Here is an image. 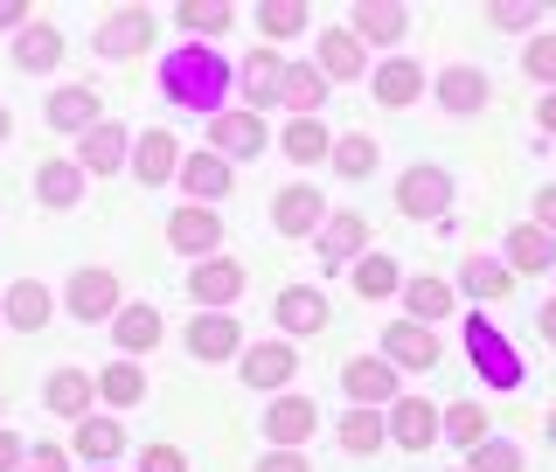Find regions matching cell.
I'll return each instance as SVG.
<instances>
[{
  "instance_id": "obj_43",
  "label": "cell",
  "mask_w": 556,
  "mask_h": 472,
  "mask_svg": "<svg viewBox=\"0 0 556 472\" xmlns=\"http://www.w3.org/2000/svg\"><path fill=\"white\" fill-rule=\"evenodd\" d=\"M42 202H49V208H70V202H77V167L49 161V167H42Z\"/></svg>"
},
{
  "instance_id": "obj_16",
  "label": "cell",
  "mask_w": 556,
  "mask_h": 472,
  "mask_svg": "<svg viewBox=\"0 0 556 472\" xmlns=\"http://www.w3.org/2000/svg\"><path fill=\"white\" fill-rule=\"evenodd\" d=\"M320 98H327L320 69H313V63H292V69H286V84H278V104H292L300 118H313V112H320Z\"/></svg>"
},
{
  "instance_id": "obj_10",
  "label": "cell",
  "mask_w": 556,
  "mask_h": 472,
  "mask_svg": "<svg viewBox=\"0 0 556 472\" xmlns=\"http://www.w3.org/2000/svg\"><path fill=\"white\" fill-rule=\"evenodd\" d=\"M313 417H320V410H313L306 396H278V404L265 410V438L271 445H300L306 431H313Z\"/></svg>"
},
{
  "instance_id": "obj_7",
  "label": "cell",
  "mask_w": 556,
  "mask_h": 472,
  "mask_svg": "<svg viewBox=\"0 0 556 472\" xmlns=\"http://www.w3.org/2000/svg\"><path fill=\"white\" fill-rule=\"evenodd\" d=\"M271 222H278V237L320 230V188H286V195L271 202Z\"/></svg>"
},
{
  "instance_id": "obj_6",
  "label": "cell",
  "mask_w": 556,
  "mask_h": 472,
  "mask_svg": "<svg viewBox=\"0 0 556 472\" xmlns=\"http://www.w3.org/2000/svg\"><path fill=\"white\" fill-rule=\"evenodd\" d=\"M292 369H300V355H292L286 341H265V347L243 355V382H251V390H278V382H292Z\"/></svg>"
},
{
  "instance_id": "obj_40",
  "label": "cell",
  "mask_w": 556,
  "mask_h": 472,
  "mask_svg": "<svg viewBox=\"0 0 556 472\" xmlns=\"http://www.w3.org/2000/svg\"><path fill=\"white\" fill-rule=\"evenodd\" d=\"M174 22L216 35V28H230V8H223V0H181V8H174Z\"/></svg>"
},
{
  "instance_id": "obj_50",
  "label": "cell",
  "mask_w": 556,
  "mask_h": 472,
  "mask_svg": "<svg viewBox=\"0 0 556 472\" xmlns=\"http://www.w3.org/2000/svg\"><path fill=\"white\" fill-rule=\"evenodd\" d=\"M535 222H543V237H556V188H549V195H535Z\"/></svg>"
},
{
  "instance_id": "obj_37",
  "label": "cell",
  "mask_w": 556,
  "mask_h": 472,
  "mask_svg": "<svg viewBox=\"0 0 556 472\" xmlns=\"http://www.w3.org/2000/svg\"><path fill=\"white\" fill-rule=\"evenodd\" d=\"M257 28L286 42V35H300V28H306V8H300V0H265V8H257Z\"/></svg>"
},
{
  "instance_id": "obj_23",
  "label": "cell",
  "mask_w": 556,
  "mask_h": 472,
  "mask_svg": "<svg viewBox=\"0 0 556 472\" xmlns=\"http://www.w3.org/2000/svg\"><path fill=\"white\" fill-rule=\"evenodd\" d=\"M181 181L195 188L202 202H208V195H230V161H223V153H195V161L181 167Z\"/></svg>"
},
{
  "instance_id": "obj_38",
  "label": "cell",
  "mask_w": 556,
  "mask_h": 472,
  "mask_svg": "<svg viewBox=\"0 0 556 472\" xmlns=\"http://www.w3.org/2000/svg\"><path fill=\"white\" fill-rule=\"evenodd\" d=\"M355 292H362V299H390V292H396V265H390V257H362V265H355Z\"/></svg>"
},
{
  "instance_id": "obj_48",
  "label": "cell",
  "mask_w": 556,
  "mask_h": 472,
  "mask_svg": "<svg viewBox=\"0 0 556 472\" xmlns=\"http://www.w3.org/2000/svg\"><path fill=\"white\" fill-rule=\"evenodd\" d=\"M139 465H147V472H188V459L174 445H147V459H139Z\"/></svg>"
},
{
  "instance_id": "obj_2",
  "label": "cell",
  "mask_w": 556,
  "mask_h": 472,
  "mask_svg": "<svg viewBox=\"0 0 556 472\" xmlns=\"http://www.w3.org/2000/svg\"><path fill=\"white\" fill-rule=\"evenodd\" d=\"M466 355L480 361V375L494 382V390H521V361H515V347L501 341V334H494V320H480V312L466 320Z\"/></svg>"
},
{
  "instance_id": "obj_20",
  "label": "cell",
  "mask_w": 556,
  "mask_h": 472,
  "mask_svg": "<svg viewBox=\"0 0 556 472\" xmlns=\"http://www.w3.org/2000/svg\"><path fill=\"white\" fill-rule=\"evenodd\" d=\"M174 167H181V153H174V132H147V139H139V181H147V188H161Z\"/></svg>"
},
{
  "instance_id": "obj_46",
  "label": "cell",
  "mask_w": 556,
  "mask_h": 472,
  "mask_svg": "<svg viewBox=\"0 0 556 472\" xmlns=\"http://www.w3.org/2000/svg\"><path fill=\"white\" fill-rule=\"evenodd\" d=\"M529 77L556 84V35H543V42H529Z\"/></svg>"
},
{
  "instance_id": "obj_5",
  "label": "cell",
  "mask_w": 556,
  "mask_h": 472,
  "mask_svg": "<svg viewBox=\"0 0 556 472\" xmlns=\"http://www.w3.org/2000/svg\"><path fill=\"white\" fill-rule=\"evenodd\" d=\"M112 306H118V278L112 271H77L70 278V312H77V320H104Z\"/></svg>"
},
{
  "instance_id": "obj_12",
  "label": "cell",
  "mask_w": 556,
  "mask_h": 472,
  "mask_svg": "<svg viewBox=\"0 0 556 472\" xmlns=\"http://www.w3.org/2000/svg\"><path fill=\"white\" fill-rule=\"evenodd\" d=\"M278 327H292V334H320V327H327V299L306 292V285L278 292Z\"/></svg>"
},
{
  "instance_id": "obj_51",
  "label": "cell",
  "mask_w": 556,
  "mask_h": 472,
  "mask_svg": "<svg viewBox=\"0 0 556 472\" xmlns=\"http://www.w3.org/2000/svg\"><path fill=\"white\" fill-rule=\"evenodd\" d=\"M22 465V438H14V431H0V472H14Z\"/></svg>"
},
{
  "instance_id": "obj_15",
  "label": "cell",
  "mask_w": 556,
  "mask_h": 472,
  "mask_svg": "<svg viewBox=\"0 0 556 472\" xmlns=\"http://www.w3.org/2000/svg\"><path fill=\"white\" fill-rule=\"evenodd\" d=\"M188 347H195L202 361H230L237 355V320H230V312H208V320L188 327Z\"/></svg>"
},
{
  "instance_id": "obj_56",
  "label": "cell",
  "mask_w": 556,
  "mask_h": 472,
  "mask_svg": "<svg viewBox=\"0 0 556 472\" xmlns=\"http://www.w3.org/2000/svg\"><path fill=\"white\" fill-rule=\"evenodd\" d=\"M8 132H14V118H8V112H0V139H8Z\"/></svg>"
},
{
  "instance_id": "obj_32",
  "label": "cell",
  "mask_w": 556,
  "mask_h": 472,
  "mask_svg": "<svg viewBox=\"0 0 556 472\" xmlns=\"http://www.w3.org/2000/svg\"><path fill=\"white\" fill-rule=\"evenodd\" d=\"M417 91H425L417 63H382V69H376V98H382V104H410Z\"/></svg>"
},
{
  "instance_id": "obj_22",
  "label": "cell",
  "mask_w": 556,
  "mask_h": 472,
  "mask_svg": "<svg viewBox=\"0 0 556 472\" xmlns=\"http://www.w3.org/2000/svg\"><path fill=\"white\" fill-rule=\"evenodd\" d=\"M118 161H126V132H118V126H91V132H84V167H91V174H118Z\"/></svg>"
},
{
  "instance_id": "obj_41",
  "label": "cell",
  "mask_w": 556,
  "mask_h": 472,
  "mask_svg": "<svg viewBox=\"0 0 556 472\" xmlns=\"http://www.w3.org/2000/svg\"><path fill=\"white\" fill-rule=\"evenodd\" d=\"M334 174H348V181L376 174V139H341V146H334Z\"/></svg>"
},
{
  "instance_id": "obj_49",
  "label": "cell",
  "mask_w": 556,
  "mask_h": 472,
  "mask_svg": "<svg viewBox=\"0 0 556 472\" xmlns=\"http://www.w3.org/2000/svg\"><path fill=\"white\" fill-rule=\"evenodd\" d=\"M28 472H70V459L56 445H42V451H28Z\"/></svg>"
},
{
  "instance_id": "obj_53",
  "label": "cell",
  "mask_w": 556,
  "mask_h": 472,
  "mask_svg": "<svg viewBox=\"0 0 556 472\" xmlns=\"http://www.w3.org/2000/svg\"><path fill=\"white\" fill-rule=\"evenodd\" d=\"M535 327H543V341H556V299H549L543 312H535Z\"/></svg>"
},
{
  "instance_id": "obj_54",
  "label": "cell",
  "mask_w": 556,
  "mask_h": 472,
  "mask_svg": "<svg viewBox=\"0 0 556 472\" xmlns=\"http://www.w3.org/2000/svg\"><path fill=\"white\" fill-rule=\"evenodd\" d=\"M535 118H543V126H549V132H556V91H549V98H543V112H535Z\"/></svg>"
},
{
  "instance_id": "obj_24",
  "label": "cell",
  "mask_w": 556,
  "mask_h": 472,
  "mask_svg": "<svg viewBox=\"0 0 556 472\" xmlns=\"http://www.w3.org/2000/svg\"><path fill=\"white\" fill-rule=\"evenodd\" d=\"M439 98H445V112H480V104H486V77H480V69H445Z\"/></svg>"
},
{
  "instance_id": "obj_1",
  "label": "cell",
  "mask_w": 556,
  "mask_h": 472,
  "mask_svg": "<svg viewBox=\"0 0 556 472\" xmlns=\"http://www.w3.org/2000/svg\"><path fill=\"white\" fill-rule=\"evenodd\" d=\"M161 84H167L174 104H188V112H216L223 91H230V63H223L216 49H174Z\"/></svg>"
},
{
  "instance_id": "obj_8",
  "label": "cell",
  "mask_w": 556,
  "mask_h": 472,
  "mask_svg": "<svg viewBox=\"0 0 556 472\" xmlns=\"http://www.w3.org/2000/svg\"><path fill=\"white\" fill-rule=\"evenodd\" d=\"M341 382H348L355 404H390V396H396V361H348Z\"/></svg>"
},
{
  "instance_id": "obj_27",
  "label": "cell",
  "mask_w": 556,
  "mask_h": 472,
  "mask_svg": "<svg viewBox=\"0 0 556 472\" xmlns=\"http://www.w3.org/2000/svg\"><path fill=\"white\" fill-rule=\"evenodd\" d=\"M77 451H84V459H118V451H126V431H118L112 417H84Z\"/></svg>"
},
{
  "instance_id": "obj_52",
  "label": "cell",
  "mask_w": 556,
  "mask_h": 472,
  "mask_svg": "<svg viewBox=\"0 0 556 472\" xmlns=\"http://www.w3.org/2000/svg\"><path fill=\"white\" fill-rule=\"evenodd\" d=\"M257 472H306V459H292V451H271V459L257 465Z\"/></svg>"
},
{
  "instance_id": "obj_29",
  "label": "cell",
  "mask_w": 556,
  "mask_h": 472,
  "mask_svg": "<svg viewBox=\"0 0 556 472\" xmlns=\"http://www.w3.org/2000/svg\"><path fill=\"white\" fill-rule=\"evenodd\" d=\"M466 292H473V299H508V292H515V271L494 265V257H473V265H466Z\"/></svg>"
},
{
  "instance_id": "obj_25",
  "label": "cell",
  "mask_w": 556,
  "mask_h": 472,
  "mask_svg": "<svg viewBox=\"0 0 556 472\" xmlns=\"http://www.w3.org/2000/svg\"><path fill=\"white\" fill-rule=\"evenodd\" d=\"M355 28L369 35V42H396V35L410 28V14L404 8H382V0H362V8H355Z\"/></svg>"
},
{
  "instance_id": "obj_35",
  "label": "cell",
  "mask_w": 556,
  "mask_h": 472,
  "mask_svg": "<svg viewBox=\"0 0 556 472\" xmlns=\"http://www.w3.org/2000/svg\"><path fill=\"white\" fill-rule=\"evenodd\" d=\"M98 396H104V404H139V396H147V382H139L132 361H112V369L98 375Z\"/></svg>"
},
{
  "instance_id": "obj_39",
  "label": "cell",
  "mask_w": 556,
  "mask_h": 472,
  "mask_svg": "<svg viewBox=\"0 0 556 472\" xmlns=\"http://www.w3.org/2000/svg\"><path fill=\"white\" fill-rule=\"evenodd\" d=\"M286 153H292V161H327L334 146H327V132L313 126V118H292V126H286Z\"/></svg>"
},
{
  "instance_id": "obj_44",
  "label": "cell",
  "mask_w": 556,
  "mask_h": 472,
  "mask_svg": "<svg viewBox=\"0 0 556 472\" xmlns=\"http://www.w3.org/2000/svg\"><path fill=\"white\" fill-rule=\"evenodd\" d=\"M466 472H521V451H515V445L480 438V445H473V465H466Z\"/></svg>"
},
{
  "instance_id": "obj_14",
  "label": "cell",
  "mask_w": 556,
  "mask_h": 472,
  "mask_svg": "<svg viewBox=\"0 0 556 472\" xmlns=\"http://www.w3.org/2000/svg\"><path fill=\"white\" fill-rule=\"evenodd\" d=\"M257 146H265V126H257L251 112H230V118H216V153H223V161H251Z\"/></svg>"
},
{
  "instance_id": "obj_19",
  "label": "cell",
  "mask_w": 556,
  "mask_h": 472,
  "mask_svg": "<svg viewBox=\"0 0 556 472\" xmlns=\"http://www.w3.org/2000/svg\"><path fill=\"white\" fill-rule=\"evenodd\" d=\"M556 265V243L543 230H508V271H549Z\"/></svg>"
},
{
  "instance_id": "obj_33",
  "label": "cell",
  "mask_w": 556,
  "mask_h": 472,
  "mask_svg": "<svg viewBox=\"0 0 556 472\" xmlns=\"http://www.w3.org/2000/svg\"><path fill=\"white\" fill-rule=\"evenodd\" d=\"M84 404H91V382H84L77 369H56V375H49V410L84 417Z\"/></svg>"
},
{
  "instance_id": "obj_34",
  "label": "cell",
  "mask_w": 556,
  "mask_h": 472,
  "mask_svg": "<svg viewBox=\"0 0 556 472\" xmlns=\"http://www.w3.org/2000/svg\"><path fill=\"white\" fill-rule=\"evenodd\" d=\"M8 320H14V327H42V320H49V292L35 285V278H22V285L8 292Z\"/></svg>"
},
{
  "instance_id": "obj_13",
  "label": "cell",
  "mask_w": 556,
  "mask_h": 472,
  "mask_svg": "<svg viewBox=\"0 0 556 472\" xmlns=\"http://www.w3.org/2000/svg\"><path fill=\"white\" fill-rule=\"evenodd\" d=\"M390 355H396V369H439V341H431L417 320L390 327Z\"/></svg>"
},
{
  "instance_id": "obj_21",
  "label": "cell",
  "mask_w": 556,
  "mask_h": 472,
  "mask_svg": "<svg viewBox=\"0 0 556 472\" xmlns=\"http://www.w3.org/2000/svg\"><path fill=\"white\" fill-rule=\"evenodd\" d=\"M362 243H369V222H362V216H334L320 230V257H327V265H341V257L362 251Z\"/></svg>"
},
{
  "instance_id": "obj_47",
  "label": "cell",
  "mask_w": 556,
  "mask_h": 472,
  "mask_svg": "<svg viewBox=\"0 0 556 472\" xmlns=\"http://www.w3.org/2000/svg\"><path fill=\"white\" fill-rule=\"evenodd\" d=\"M535 14H543V8H529V0H515V8H486V22H494V28H529Z\"/></svg>"
},
{
  "instance_id": "obj_42",
  "label": "cell",
  "mask_w": 556,
  "mask_h": 472,
  "mask_svg": "<svg viewBox=\"0 0 556 472\" xmlns=\"http://www.w3.org/2000/svg\"><path fill=\"white\" fill-rule=\"evenodd\" d=\"M382 431H390V424H382V417H369V410H362V417H341V451H376Z\"/></svg>"
},
{
  "instance_id": "obj_57",
  "label": "cell",
  "mask_w": 556,
  "mask_h": 472,
  "mask_svg": "<svg viewBox=\"0 0 556 472\" xmlns=\"http://www.w3.org/2000/svg\"><path fill=\"white\" fill-rule=\"evenodd\" d=\"M549 445H556V417H549Z\"/></svg>"
},
{
  "instance_id": "obj_17",
  "label": "cell",
  "mask_w": 556,
  "mask_h": 472,
  "mask_svg": "<svg viewBox=\"0 0 556 472\" xmlns=\"http://www.w3.org/2000/svg\"><path fill=\"white\" fill-rule=\"evenodd\" d=\"M188 292H195L202 306H230L237 292H243V271L230 265V257H223V265H202L195 278H188Z\"/></svg>"
},
{
  "instance_id": "obj_28",
  "label": "cell",
  "mask_w": 556,
  "mask_h": 472,
  "mask_svg": "<svg viewBox=\"0 0 556 472\" xmlns=\"http://www.w3.org/2000/svg\"><path fill=\"white\" fill-rule=\"evenodd\" d=\"M153 341H161V312H153V306H126V312H118V347L147 355Z\"/></svg>"
},
{
  "instance_id": "obj_18",
  "label": "cell",
  "mask_w": 556,
  "mask_h": 472,
  "mask_svg": "<svg viewBox=\"0 0 556 472\" xmlns=\"http://www.w3.org/2000/svg\"><path fill=\"white\" fill-rule=\"evenodd\" d=\"M49 126L91 132V126H98V91H56V98H49Z\"/></svg>"
},
{
  "instance_id": "obj_45",
  "label": "cell",
  "mask_w": 556,
  "mask_h": 472,
  "mask_svg": "<svg viewBox=\"0 0 556 472\" xmlns=\"http://www.w3.org/2000/svg\"><path fill=\"white\" fill-rule=\"evenodd\" d=\"M445 431H452V438H459V445H480V438H486V417H480L473 404H459V410L445 417Z\"/></svg>"
},
{
  "instance_id": "obj_55",
  "label": "cell",
  "mask_w": 556,
  "mask_h": 472,
  "mask_svg": "<svg viewBox=\"0 0 556 472\" xmlns=\"http://www.w3.org/2000/svg\"><path fill=\"white\" fill-rule=\"evenodd\" d=\"M22 14H28V8H14V0H8V8H0V28H14V22H22Z\"/></svg>"
},
{
  "instance_id": "obj_4",
  "label": "cell",
  "mask_w": 556,
  "mask_h": 472,
  "mask_svg": "<svg viewBox=\"0 0 556 472\" xmlns=\"http://www.w3.org/2000/svg\"><path fill=\"white\" fill-rule=\"evenodd\" d=\"M147 42H153V14H147V8L104 14V28H98V49H104V56H139Z\"/></svg>"
},
{
  "instance_id": "obj_9",
  "label": "cell",
  "mask_w": 556,
  "mask_h": 472,
  "mask_svg": "<svg viewBox=\"0 0 556 472\" xmlns=\"http://www.w3.org/2000/svg\"><path fill=\"white\" fill-rule=\"evenodd\" d=\"M390 431H396V445H404V451H425L431 438H439V410H431L425 396H404L396 417H390Z\"/></svg>"
},
{
  "instance_id": "obj_3",
  "label": "cell",
  "mask_w": 556,
  "mask_h": 472,
  "mask_svg": "<svg viewBox=\"0 0 556 472\" xmlns=\"http://www.w3.org/2000/svg\"><path fill=\"white\" fill-rule=\"evenodd\" d=\"M445 202H452V181L439 167H410L404 181H396V208H404V216H445Z\"/></svg>"
},
{
  "instance_id": "obj_11",
  "label": "cell",
  "mask_w": 556,
  "mask_h": 472,
  "mask_svg": "<svg viewBox=\"0 0 556 472\" xmlns=\"http://www.w3.org/2000/svg\"><path fill=\"white\" fill-rule=\"evenodd\" d=\"M167 243H174V251H216V243H223V216H208V208H181V216L167 222Z\"/></svg>"
},
{
  "instance_id": "obj_30",
  "label": "cell",
  "mask_w": 556,
  "mask_h": 472,
  "mask_svg": "<svg viewBox=\"0 0 556 472\" xmlns=\"http://www.w3.org/2000/svg\"><path fill=\"white\" fill-rule=\"evenodd\" d=\"M320 69H327V77H355V69H362V42L341 35V28H327L320 35Z\"/></svg>"
},
{
  "instance_id": "obj_31",
  "label": "cell",
  "mask_w": 556,
  "mask_h": 472,
  "mask_svg": "<svg viewBox=\"0 0 556 472\" xmlns=\"http://www.w3.org/2000/svg\"><path fill=\"white\" fill-rule=\"evenodd\" d=\"M14 56H22V69H56L63 63V35L56 28H28L22 42H14Z\"/></svg>"
},
{
  "instance_id": "obj_36",
  "label": "cell",
  "mask_w": 556,
  "mask_h": 472,
  "mask_svg": "<svg viewBox=\"0 0 556 472\" xmlns=\"http://www.w3.org/2000/svg\"><path fill=\"white\" fill-rule=\"evenodd\" d=\"M404 299H410V312H417V327H425V320H445L452 292H445V278H417V285L404 292Z\"/></svg>"
},
{
  "instance_id": "obj_26",
  "label": "cell",
  "mask_w": 556,
  "mask_h": 472,
  "mask_svg": "<svg viewBox=\"0 0 556 472\" xmlns=\"http://www.w3.org/2000/svg\"><path fill=\"white\" fill-rule=\"evenodd\" d=\"M278 84H286L278 56H271V49H257V56L243 63V91H251V104H278Z\"/></svg>"
}]
</instances>
